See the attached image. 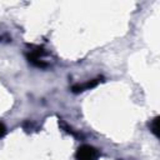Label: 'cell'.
<instances>
[{
  "label": "cell",
  "mask_w": 160,
  "mask_h": 160,
  "mask_svg": "<svg viewBox=\"0 0 160 160\" xmlns=\"http://www.w3.org/2000/svg\"><path fill=\"white\" fill-rule=\"evenodd\" d=\"M48 55V51L44 46L40 45H29V50L25 52L26 60L35 68L39 69H48L50 66V62L45 60V56Z\"/></svg>",
  "instance_id": "1"
},
{
  "label": "cell",
  "mask_w": 160,
  "mask_h": 160,
  "mask_svg": "<svg viewBox=\"0 0 160 160\" xmlns=\"http://www.w3.org/2000/svg\"><path fill=\"white\" fill-rule=\"evenodd\" d=\"M101 152L99 149H96L92 145L82 144L76 149L75 159L76 160H98L100 158Z\"/></svg>",
  "instance_id": "2"
},
{
  "label": "cell",
  "mask_w": 160,
  "mask_h": 160,
  "mask_svg": "<svg viewBox=\"0 0 160 160\" xmlns=\"http://www.w3.org/2000/svg\"><path fill=\"white\" fill-rule=\"evenodd\" d=\"M102 81H104V76L99 75V76H96V78H94V79H91V80H88V81H85V82L74 84V85L70 88V90H71V92H74V94H80V92H84V91H86V90H91V89L96 88V86H98L100 82H102Z\"/></svg>",
  "instance_id": "3"
},
{
  "label": "cell",
  "mask_w": 160,
  "mask_h": 160,
  "mask_svg": "<svg viewBox=\"0 0 160 160\" xmlns=\"http://www.w3.org/2000/svg\"><path fill=\"white\" fill-rule=\"evenodd\" d=\"M59 126H60V129H61V130H64L65 132L70 134V135H71V136H74L75 139H78V140H84V135H82L80 131L74 130V128H72V126H70L66 121H64V120H62V119H60V118H59Z\"/></svg>",
  "instance_id": "4"
},
{
  "label": "cell",
  "mask_w": 160,
  "mask_h": 160,
  "mask_svg": "<svg viewBox=\"0 0 160 160\" xmlns=\"http://www.w3.org/2000/svg\"><path fill=\"white\" fill-rule=\"evenodd\" d=\"M148 128H149L150 132L154 134V136H155L156 139L160 138V131H159V116L152 118V119L148 122Z\"/></svg>",
  "instance_id": "5"
},
{
  "label": "cell",
  "mask_w": 160,
  "mask_h": 160,
  "mask_svg": "<svg viewBox=\"0 0 160 160\" xmlns=\"http://www.w3.org/2000/svg\"><path fill=\"white\" fill-rule=\"evenodd\" d=\"M6 132H8V129H6L5 124L0 121V139H2V138L6 135Z\"/></svg>",
  "instance_id": "6"
}]
</instances>
